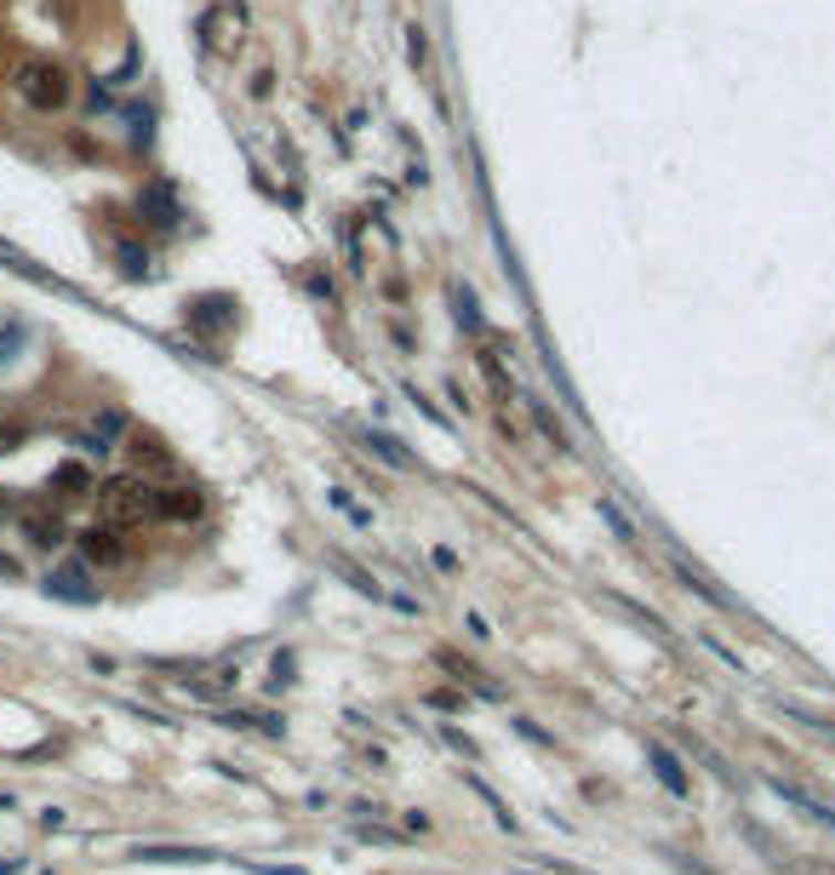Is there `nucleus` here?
Segmentation results:
<instances>
[{
    "label": "nucleus",
    "mask_w": 835,
    "mask_h": 875,
    "mask_svg": "<svg viewBox=\"0 0 835 875\" xmlns=\"http://www.w3.org/2000/svg\"><path fill=\"white\" fill-rule=\"evenodd\" d=\"M766 790H773L779 801H790L801 819H813V824H829V830H835V806H829L824 795H813V790L801 784V779H784V772H766Z\"/></svg>",
    "instance_id": "20e7f679"
},
{
    "label": "nucleus",
    "mask_w": 835,
    "mask_h": 875,
    "mask_svg": "<svg viewBox=\"0 0 835 875\" xmlns=\"http://www.w3.org/2000/svg\"><path fill=\"white\" fill-rule=\"evenodd\" d=\"M200 510H207V498H200L195 487H184V481L155 487V515H160V521H195Z\"/></svg>",
    "instance_id": "39448f33"
},
{
    "label": "nucleus",
    "mask_w": 835,
    "mask_h": 875,
    "mask_svg": "<svg viewBox=\"0 0 835 875\" xmlns=\"http://www.w3.org/2000/svg\"><path fill=\"white\" fill-rule=\"evenodd\" d=\"M601 515H607V527H613V532L624 538V544H629V538H636V532H629V521L618 515V503H607V498H601Z\"/></svg>",
    "instance_id": "4468645a"
},
{
    "label": "nucleus",
    "mask_w": 835,
    "mask_h": 875,
    "mask_svg": "<svg viewBox=\"0 0 835 875\" xmlns=\"http://www.w3.org/2000/svg\"><path fill=\"white\" fill-rule=\"evenodd\" d=\"M200 35H207V52H236L241 35H247V12L236 0H218V7L200 18Z\"/></svg>",
    "instance_id": "7ed1b4c3"
},
{
    "label": "nucleus",
    "mask_w": 835,
    "mask_h": 875,
    "mask_svg": "<svg viewBox=\"0 0 835 875\" xmlns=\"http://www.w3.org/2000/svg\"><path fill=\"white\" fill-rule=\"evenodd\" d=\"M647 761H653V772H658V784L670 790V795H687L692 790V779L681 772V761L670 756V744H658V738H647Z\"/></svg>",
    "instance_id": "6e6552de"
},
{
    "label": "nucleus",
    "mask_w": 835,
    "mask_h": 875,
    "mask_svg": "<svg viewBox=\"0 0 835 875\" xmlns=\"http://www.w3.org/2000/svg\"><path fill=\"white\" fill-rule=\"evenodd\" d=\"M12 447H23V424H7V418H0V452H12Z\"/></svg>",
    "instance_id": "2eb2a0df"
},
{
    "label": "nucleus",
    "mask_w": 835,
    "mask_h": 875,
    "mask_svg": "<svg viewBox=\"0 0 835 875\" xmlns=\"http://www.w3.org/2000/svg\"><path fill=\"white\" fill-rule=\"evenodd\" d=\"M81 555L86 561H97V566H115V561H126V544H121V527H86L81 532Z\"/></svg>",
    "instance_id": "423d86ee"
},
{
    "label": "nucleus",
    "mask_w": 835,
    "mask_h": 875,
    "mask_svg": "<svg viewBox=\"0 0 835 875\" xmlns=\"http://www.w3.org/2000/svg\"><path fill=\"white\" fill-rule=\"evenodd\" d=\"M407 58H413V70H424V63H429V41H424V29H418V23L407 29Z\"/></svg>",
    "instance_id": "f8f14e48"
},
{
    "label": "nucleus",
    "mask_w": 835,
    "mask_h": 875,
    "mask_svg": "<svg viewBox=\"0 0 835 875\" xmlns=\"http://www.w3.org/2000/svg\"><path fill=\"white\" fill-rule=\"evenodd\" d=\"M521 875H550V869H521ZM555 875H573V869H555Z\"/></svg>",
    "instance_id": "dca6fc26"
},
{
    "label": "nucleus",
    "mask_w": 835,
    "mask_h": 875,
    "mask_svg": "<svg viewBox=\"0 0 835 875\" xmlns=\"http://www.w3.org/2000/svg\"><path fill=\"white\" fill-rule=\"evenodd\" d=\"M526 407H532V418L544 424V435H550V441H555L561 452H573V435H566V429H561V424L550 418V407H544V400H526Z\"/></svg>",
    "instance_id": "9b49d317"
},
{
    "label": "nucleus",
    "mask_w": 835,
    "mask_h": 875,
    "mask_svg": "<svg viewBox=\"0 0 835 875\" xmlns=\"http://www.w3.org/2000/svg\"><path fill=\"white\" fill-rule=\"evenodd\" d=\"M12 92L23 97L29 110H41V115L70 110V97H75L70 70H63V63H52V58H18V63H12Z\"/></svg>",
    "instance_id": "f257e3e1"
},
{
    "label": "nucleus",
    "mask_w": 835,
    "mask_h": 875,
    "mask_svg": "<svg viewBox=\"0 0 835 875\" xmlns=\"http://www.w3.org/2000/svg\"><path fill=\"white\" fill-rule=\"evenodd\" d=\"M97 492V521L104 527H144L155 521V481L144 476H109L104 487H92Z\"/></svg>",
    "instance_id": "f03ea898"
},
{
    "label": "nucleus",
    "mask_w": 835,
    "mask_h": 875,
    "mask_svg": "<svg viewBox=\"0 0 835 875\" xmlns=\"http://www.w3.org/2000/svg\"><path fill=\"white\" fill-rule=\"evenodd\" d=\"M166 469H173V458H166L155 441H138V476L149 481V476H166Z\"/></svg>",
    "instance_id": "9d476101"
},
{
    "label": "nucleus",
    "mask_w": 835,
    "mask_h": 875,
    "mask_svg": "<svg viewBox=\"0 0 835 875\" xmlns=\"http://www.w3.org/2000/svg\"><path fill=\"white\" fill-rule=\"evenodd\" d=\"M366 441H373V447H378V458H384V463H395V469H400V463H407V452H400V447L389 441V435H366Z\"/></svg>",
    "instance_id": "ddd939ff"
},
{
    "label": "nucleus",
    "mask_w": 835,
    "mask_h": 875,
    "mask_svg": "<svg viewBox=\"0 0 835 875\" xmlns=\"http://www.w3.org/2000/svg\"><path fill=\"white\" fill-rule=\"evenodd\" d=\"M29 544H41V550H52V544H63V521L52 515H29Z\"/></svg>",
    "instance_id": "1a4fd4ad"
},
{
    "label": "nucleus",
    "mask_w": 835,
    "mask_h": 875,
    "mask_svg": "<svg viewBox=\"0 0 835 875\" xmlns=\"http://www.w3.org/2000/svg\"><path fill=\"white\" fill-rule=\"evenodd\" d=\"M670 566H676V579H681V584H687L692 595H704V601H710V607H721V613H732V607H739V601H732V595H727V590H721V584L710 579V572H698V566H687L681 555H676Z\"/></svg>",
    "instance_id": "0eeeda50"
}]
</instances>
